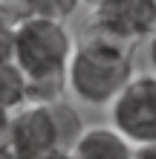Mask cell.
<instances>
[{
    "instance_id": "cell-1",
    "label": "cell",
    "mask_w": 156,
    "mask_h": 159,
    "mask_svg": "<svg viewBox=\"0 0 156 159\" xmlns=\"http://www.w3.org/2000/svg\"><path fill=\"white\" fill-rule=\"evenodd\" d=\"M133 75V46L87 29L67 64V93L84 107H110Z\"/></svg>"
},
{
    "instance_id": "cell-2",
    "label": "cell",
    "mask_w": 156,
    "mask_h": 159,
    "mask_svg": "<svg viewBox=\"0 0 156 159\" xmlns=\"http://www.w3.org/2000/svg\"><path fill=\"white\" fill-rule=\"evenodd\" d=\"M81 119L67 101L58 104H23L9 113L6 145L15 159H43L55 151H69L81 133Z\"/></svg>"
},
{
    "instance_id": "cell-7",
    "label": "cell",
    "mask_w": 156,
    "mask_h": 159,
    "mask_svg": "<svg viewBox=\"0 0 156 159\" xmlns=\"http://www.w3.org/2000/svg\"><path fill=\"white\" fill-rule=\"evenodd\" d=\"M23 104H29V78L15 61H3L0 64V107L12 113Z\"/></svg>"
},
{
    "instance_id": "cell-9",
    "label": "cell",
    "mask_w": 156,
    "mask_h": 159,
    "mask_svg": "<svg viewBox=\"0 0 156 159\" xmlns=\"http://www.w3.org/2000/svg\"><path fill=\"white\" fill-rule=\"evenodd\" d=\"M32 15H35V0H0V20H6L9 26L23 23Z\"/></svg>"
},
{
    "instance_id": "cell-11",
    "label": "cell",
    "mask_w": 156,
    "mask_h": 159,
    "mask_svg": "<svg viewBox=\"0 0 156 159\" xmlns=\"http://www.w3.org/2000/svg\"><path fill=\"white\" fill-rule=\"evenodd\" d=\"M133 159H156V145H139L133 151Z\"/></svg>"
},
{
    "instance_id": "cell-8",
    "label": "cell",
    "mask_w": 156,
    "mask_h": 159,
    "mask_svg": "<svg viewBox=\"0 0 156 159\" xmlns=\"http://www.w3.org/2000/svg\"><path fill=\"white\" fill-rule=\"evenodd\" d=\"M78 9H81V0H35V15L49 17V20H61V23L75 17Z\"/></svg>"
},
{
    "instance_id": "cell-14",
    "label": "cell",
    "mask_w": 156,
    "mask_h": 159,
    "mask_svg": "<svg viewBox=\"0 0 156 159\" xmlns=\"http://www.w3.org/2000/svg\"><path fill=\"white\" fill-rule=\"evenodd\" d=\"M0 159H15V153H12V148L6 145V139H0Z\"/></svg>"
},
{
    "instance_id": "cell-15",
    "label": "cell",
    "mask_w": 156,
    "mask_h": 159,
    "mask_svg": "<svg viewBox=\"0 0 156 159\" xmlns=\"http://www.w3.org/2000/svg\"><path fill=\"white\" fill-rule=\"evenodd\" d=\"M43 159H75L69 151H55V153H49V156H43Z\"/></svg>"
},
{
    "instance_id": "cell-6",
    "label": "cell",
    "mask_w": 156,
    "mask_h": 159,
    "mask_svg": "<svg viewBox=\"0 0 156 159\" xmlns=\"http://www.w3.org/2000/svg\"><path fill=\"white\" fill-rule=\"evenodd\" d=\"M133 151L136 145H130L113 125L81 127L75 142L69 145V153L75 159H133Z\"/></svg>"
},
{
    "instance_id": "cell-12",
    "label": "cell",
    "mask_w": 156,
    "mask_h": 159,
    "mask_svg": "<svg viewBox=\"0 0 156 159\" xmlns=\"http://www.w3.org/2000/svg\"><path fill=\"white\" fill-rule=\"evenodd\" d=\"M148 61H150V72H156V32L148 38Z\"/></svg>"
},
{
    "instance_id": "cell-13",
    "label": "cell",
    "mask_w": 156,
    "mask_h": 159,
    "mask_svg": "<svg viewBox=\"0 0 156 159\" xmlns=\"http://www.w3.org/2000/svg\"><path fill=\"white\" fill-rule=\"evenodd\" d=\"M6 127H9V110L0 107V139H6Z\"/></svg>"
},
{
    "instance_id": "cell-10",
    "label": "cell",
    "mask_w": 156,
    "mask_h": 159,
    "mask_svg": "<svg viewBox=\"0 0 156 159\" xmlns=\"http://www.w3.org/2000/svg\"><path fill=\"white\" fill-rule=\"evenodd\" d=\"M12 43H15V26L0 20V64L12 61Z\"/></svg>"
},
{
    "instance_id": "cell-4",
    "label": "cell",
    "mask_w": 156,
    "mask_h": 159,
    "mask_svg": "<svg viewBox=\"0 0 156 159\" xmlns=\"http://www.w3.org/2000/svg\"><path fill=\"white\" fill-rule=\"evenodd\" d=\"M110 125L130 145H156V72H136L107 107Z\"/></svg>"
},
{
    "instance_id": "cell-3",
    "label": "cell",
    "mask_w": 156,
    "mask_h": 159,
    "mask_svg": "<svg viewBox=\"0 0 156 159\" xmlns=\"http://www.w3.org/2000/svg\"><path fill=\"white\" fill-rule=\"evenodd\" d=\"M75 49L69 26L61 20L32 15L15 26L12 61L26 72V78H67V64Z\"/></svg>"
},
{
    "instance_id": "cell-16",
    "label": "cell",
    "mask_w": 156,
    "mask_h": 159,
    "mask_svg": "<svg viewBox=\"0 0 156 159\" xmlns=\"http://www.w3.org/2000/svg\"><path fill=\"white\" fill-rule=\"evenodd\" d=\"M96 3H98V0H81V6H87V9H93Z\"/></svg>"
},
{
    "instance_id": "cell-5",
    "label": "cell",
    "mask_w": 156,
    "mask_h": 159,
    "mask_svg": "<svg viewBox=\"0 0 156 159\" xmlns=\"http://www.w3.org/2000/svg\"><path fill=\"white\" fill-rule=\"evenodd\" d=\"M87 29L130 46L142 43L156 32V0H98Z\"/></svg>"
}]
</instances>
